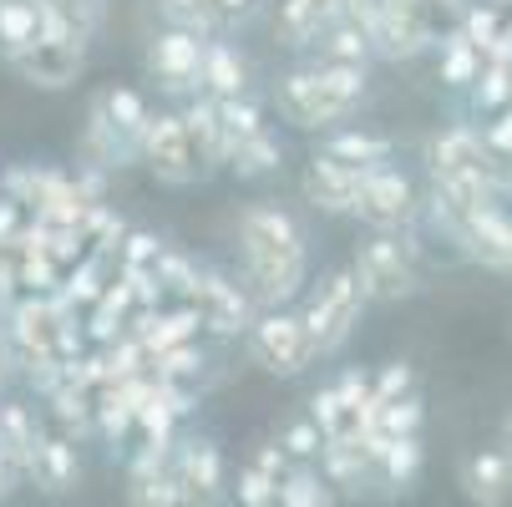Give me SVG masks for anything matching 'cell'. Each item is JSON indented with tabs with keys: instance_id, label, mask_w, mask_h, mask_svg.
<instances>
[{
	"instance_id": "obj_1",
	"label": "cell",
	"mask_w": 512,
	"mask_h": 507,
	"mask_svg": "<svg viewBox=\"0 0 512 507\" xmlns=\"http://www.w3.org/2000/svg\"><path fill=\"white\" fill-rule=\"evenodd\" d=\"M239 259L254 305H289L310 284V239L305 224L279 198H259L239 213Z\"/></svg>"
},
{
	"instance_id": "obj_2",
	"label": "cell",
	"mask_w": 512,
	"mask_h": 507,
	"mask_svg": "<svg viewBox=\"0 0 512 507\" xmlns=\"http://www.w3.org/2000/svg\"><path fill=\"white\" fill-rule=\"evenodd\" d=\"M365 87H371V66H340V61H310L295 66L274 82V107L289 127L325 132L360 112Z\"/></svg>"
},
{
	"instance_id": "obj_3",
	"label": "cell",
	"mask_w": 512,
	"mask_h": 507,
	"mask_svg": "<svg viewBox=\"0 0 512 507\" xmlns=\"http://www.w3.org/2000/svg\"><path fill=\"white\" fill-rule=\"evenodd\" d=\"M148 97L137 87H107L92 97V112H87V127H82V158L87 168L97 173H117V168H132L137 163V142L148 132Z\"/></svg>"
},
{
	"instance_id": "obj_4",
	"label": "cell",
	"mask_w": 512,
	"mask_h": 507,
	"mask_svg": "<svg viewBox=\"0 0 512 507\" xmlns=\"http://www.w3.org/2000/svg\"><path fill=\"white\" fill-rule=\"evenodd\" d=\"M300 295H305L300 320H305V335H310V345H315V360H320V355H340V350L350 345V335H355L365 305H371V300L360 295L355 269H350V264H345V269H325L310 289H300Z\"/></svg>"
},
{
	"instance_id": "obj_5",
	"label": "cell",
	"mask_w": 512,
	"mask_h": 507,
	"mask_svg": "<svg viewBox=\"0 0 512 507\" xmlns=\"http://www.w3.org/2000/svg\"><path fill=\"white\" fill-rule=\"evenodd\" d=\"M244 350L264 376H279V381H295L300 371L315 366V345L305 335V320L289 305H259L244 330Z\"/></svg>"
},
{
	"instance_id": "obj_6",
	"label": "cell",
	"mask_w": 512,
	"mask_h": 507,
	"mask_svg": "<svg viewBox=\"0 0 512 507\" xmlns=\"http://www.w3.org/2000/svg\"><path fill=\"white\" fill-rule=\"evenodd\" d=\"M355 279H360V295L371 305H401V300H416L421 295V264L411 254V244L401 234H371L355 259H350Z\"/></svg>"
},
{
	"instance_id": "obj_7",
	"label": "cell",
	"mask_w": 512,
	"mask_h": 507,
	"mask_svg": "<svg viewBox=\"0 0 512 507\" xmlns=\"http://www.w3.org/2000/svg\"><path fill=\"white\" fill-rule=\"evenodd\" d=\"M350 219H360L371 234H406V229H416V219H421V193H416L411 173H401L396 163L365 168Z\"/></svg>"
},
{
	"instance_id": "obj_8",
	"label": "cell",
	"mask_w": 512,
	"mask_h": 507,
	"mask_svg": "<svg viewBox=\"0 0 512 507\" xmlns=\"http://www.w3.org/2000/svg\"><path fill=\"white\" fill-rule=\"evenodd\" d=\"M137 163L148 168L163 188H193V183L208 178V163L198 158L178 112H153L148 117V132H142V142H137Z\"/></svg>"
},
{
	"instance_id": "obj_9",
	"label": "cell",
	"mask_w": 512,
	"mask_h": 507,
	"mask_svg": "<svg viewBox=\"0 0 512 507\" xmlns=\"http://www.w3.org/2000/svg\"><path fill=\"white\" fill-rule=\"evenodd\" d=\"M193 310H198V320H203V330L208 335H218V340H239L244 330H249V320H254V295L234 279V274H224V269H208V264H198V274H193V284H188V295H183Z\"/></svg>"
},
{
	"instance_id": "obj_10",
	"label": "cell",
	"mask_w": 512,
	"mask_h": 507,
	"mask_svg": "<svg viewBox=\"0 0 512 507\" xmlns=\"http://www.w3.org/2000/svg\"><path fill=\"white\" fill-rule=\"evenodd\" d=\"M447 244L457 249V259H467L477 269L512 274V208L487 203V208L462 213V219L447 229Z\"/></svg>"
},
{
	"instance_id": "obj_11",
	"label": "cell",
	"mask_w": 512,
	"mask_h": 507,
	"mask_svg": "<svg viewBox=\"0 0 512 507\" xmlns=\"http://www.w3.org/2000/svg\"><path fill=\"white\" fill-rule=\"evenodd\" d=\"M203 41L198 31H183V26H163L148 51H142V71L148 82L163 92V97H193L198 92V66H203Z\"/></svg>"
},
{
	"instance_id": "obj_12",
	"label": "cell",
	"mask_w": 512,
	"mask_h": 507,
	"mask_svg": "<svg viewBox=\"0 0 512 507\" xmlns=\"http://www.w3.org/2000/svg\"><path fill=\"white\" fill-rule=\"evenodd\" d=\"M426 168H457V173H477V178H487L502 198L512 193V163L507 158H497L487 142H482V132L472 127V122H452V127H442L431 142H426Z\"/></svg>"
},
{
	"instance_id": "obj_13",
	"label": "cell",
	"mask_w": 512,
	"mask_h": 507,
	"mask_svg": "<svg viewBox=\"0 0 512 507\" xmlns=\"http://www.w3.org/2000/svg\"><path fill=\"white\" fill-rule=\"evenodd\" d=\"M6 66L21 82L41 87V92H61L87 71V41H61V36H36L31 46L11 51Z\"/></svg>"
},
{
	"instance_id": "obj_14",
	"label": "cell",
	"mask_w": 512,
	"mask_h": 507,
	"mask_svg": "<svg viewBox=\"0 0 512 507\" xmlns=\"http://www.w3.org/2000/svg\"><path fill=\"white\" fill-rule=\"evenodd\" d=\"M168 467L183 482V497L188 502H218V497H224V452H218L213 437H183V442H173Z\"/></svg>"
},
{
	"instance_id": "obj_15",
	"label": "cell",
	"mask_w": 512,
	"mask_h": 507,
	"mask_svg": "<svg viewBox=\"0 0 512 507\" xmlns=\"http://www.w3.org/2000/svg\"><path fill=\"white\" fill-rule=\"evenodd\" d=\"M360 168H350V163H340V158H330V153H315L310 163H305V178H300V188H305V203L310 208H320V213H350L355 208V193H360Z\"/></svg>"
},
{
	"instance_id": "obj_16",
	"label": "cell",
	"mask_w": 512,
	"mask_h": 507,
	"mask_svg": "<svg viewBox=\"0 0 512 507\" xmlns=\"http://www.w3.org/2000/svg\"><path fill=\"white\" fill-rule=\"evenodd\" d=\"M26 477L46 492V497H66V492H77L82 487V457H77V442L66 437V431H56V437H46L41 431V442L26 462Z\"/></svg>"
},
{
	"instance_id": "obj_17",
	"label": "cell",
	"mask_w": 512,
	"mask_h": 507,
	"mask_svg": "<svg viewBox=\"0 0 512 507\" xmlns=\"http://www.w3.org/2000/svg\"><path fill=\"white\" fill-rule=\"evenodd\" d=\"M365 36H371V51L381 56V61H416V56H426L436 41L426 36V26L411 16V6H391V11H381L371 26H365Z\"/></svg>"
},
{
	"instance_id": "obj_18",
	"label": "cell",
	"mask_w": 512,
	"mask_h": 507,
	"mask_svg": "<svg viewBox=\"0 0 512 507\" xmlns=\"http://www.w3.org/2000/svg\"><path fill=\"white\" fill-rule=\"evenodd\" d=\"M462 492L477 507H502L512 502V452L507 447H482L462 462Z\"/></svg>"
},
{
	"instance_id": "obj_19",
	"label": "cell",
	"mask_w": 512,
	"mask_h": 507,
	"mask_svg": "<svg viewBox=\"0 0 512 507\" xmlns=\"http://www.w3.org/2000/svg\"><path fill=\"white\" fill-rule=\"evenodd\" d=\"M315 153H330V158H340V163H350V168H381V163H396V142L386 137V132H371V127H325L320 132V148Z\"/></svg>"
},
{
	"instance_id": "obj_20",
	"label": "cell",
	"mask_w": 512,
	"mask_h": 507,
	"mask_svg": "<svg viewBox=\"0 0 512 507\" xmlns=\"http://www.w3.org/2000/svg\"><path fill=\"white\" fill-rule=\"evenodd\" d=\"M340 16H345V0H279L274 36L289 51H310V41Z\"/></svg>"
},
{
	"instance_id": "obj_21",
	"label": "cell",
	"mask_w": 512,
	"mask_h": 507,
	"mask_svg": "<svg viewBox=\"0 0 512 507\" xmlns=\"http://www.w3.org/2000/svg\"><path fill=\"white\" fill-rule=\"evenodd\" d=\"M198 92H208V97H239V92H249V61L239 56V46L218 41V36L203 41Z\"/></svg>"
},
{
	"instance_id": "obj_22",
	"label": "cell",
	"mask_w": 512,
	"mask_h": 507,
	"mask_svg": "<svg viewBox=\"0 0 512 507\" xmlns=\"http://www.w3.org/2000/svg\"><path fill=\"white\" fill-rule=\"evenodd\" d=\"M36 6H41V36L61 41H92L107 16V0H36Z\"/></svg>"
},
{
	"instance_id": "obj_23",
	"label": "cell",
	"mask_w": 512,
	"mask_h": 507,
	"mask_svg": "<svg viewBox=\"0 0 512 507\" xmlns=\"http://www.w3.org/2000/svg\"><path fill=\"white\" fill-rule=\"evenodd\" d=\"M315 467L325 472V482L345 497V492H365L376 482V462L365 457V447L360 442H325L320 447V457H315Z\"/></svg>"
},
{
	"instance_id": "obj_24",
	"label": "cell",
	"mask_w": 512,
	"mask_h": 507,
	"mask_svg": "<svg viewBox=\"0 0 512 507\" xmlns=\"http://www.w3.org/2000/svg\"><path fill=\"white\" fill-rule=\"evenodd\" d=\"M178 117H183V127H188V137H193L198 158L208 163V173H213V168H224V122H218V97L193 92V97L183 102Z\"/></svg>"
},
{
	"instance_id": "obj_25",
	"label": "cell",
	"mask_w": 512,
	"mask_h": 507,
	"mask_svg": "<svg viewBox=\"0 0 512 507\" xmlns=\"http://www.w3.org/2000/svg\"><path fill=\"white\" fill-rule=\"evenodd\" d=\"M310 51H315V61H340V66H371V61H376L371 36H365V26L350 21V16L330 21V26L310 41Z\"/></svg>"
},
{
	"instance_id": "obj_26",
	"label": "cell",
	"mask_w": 512,
	"mask_h": 507,
	"mask_svg": "<svg viewBox=\"0 0 512 507\" xmlns=\"http://www.w3.org/2000/svg\"><path fill=\"white\" fill-rule=\"evenodd\" d=\"M421 467H426L421 431H416V437H391V442L381 447V457H376V482L391 487V492H411L416 477H421Z\"/></svg>"
},
{
	"instance_id": "obj_27",
	"label": "cell",
	"mask_w": 512,
	"mask_h": 507,
	"mask_svg": "<svg viewBox=\"0 0 512 507\" xmlns=\"http://www.w3.org/2000/svg\"><path fill=\"white\" fill-rule=\"evenodd\" d=\"M279 163H284V142L269 132V127H259V132H249L239 148L229 153V173L239 178V183H254V178H269V173H279Z\"/></svg>"
},
{
	"instance_id": "obj_28",
	"label": "cell",
	"mask_w": 512,
	"mask_h": 507,
	"mask_svg": "<svg viewBox=\"0 0 512 507\" xmlns=\"http://www.w3.org/2000/svg\"><path fill=\"white\" fill-rule=\"evenodd\" d=\"M46 396H51V416L61 421V431H66L71 442L97 437V396H92V391L71 386V381H56Z\"/></svg>"
},
{
	"instance_id": "obj_29",
	"label": "cell",
	"mask_w": 512,
	"mask_h": 507,
	"mask_svg": "<svg viewBox=\"0 0 512 507\" xmlns=\"http://www.w3.org/2000/svg\"><path fill=\"white\" fill-rule=\"evenodd\" d=\"M36 442H41L36 411L21 406V401H0V452H6V457L21 467V477H26V462H31Z\"/></svg>"
},
{
	"instance_id": "obj_30",
	"label": "cell",
	"mask_w": 512,
	"mask_h": 507,
	"mask_svg": "<svg viewBox=\"0 0 512 507\" xmlns=\"http://www.w3.org/2000/svg\"><path fill=\"white\" fill-rule=\"evenodd\" d=\"M431 51H436V82H442L447 92H467V87L477 82V71H482V51H477L472 41H462V36L452 31V36L436 41Z\"/></svg>"
},
{
	"instance_id": "obj_31",
	"label": "cell",
	"mask_w": 512,
	"mask_h": 507,
	"mask_svg": "<svg viewBox=\"0 0 512 507\" xmlns=\"http://www.w3.org/2000/svg\"><path fill=\"white\" fill-rule=\"evenodd\" d=\"M365 426H371L381 442H391V437H416V431L426 426L421 391H411V396H396V401H376V406H371V416H365Z\"/></svg>"
},
{
	"instance_id": "obj_32",
	"label": "cell",
	"mask_w": 512,
	"mask_h": 507,
	"mask_svg": "<svg viewBox=\"0 0 512 507\" xmlns=\"http://www.w3.org/2000/svg\"><path fill=\"white\" fill-rule=\"evenodd\" d=\"M340 492L325 482V472L315 462H289V472L279 477V507H330Z\"/></svg>"
},
{
	"instance_id": "obj_33",
	"label": "cell",
	"mask_w": 512,
	"mask_h": 507,
	"mask_svg": "<svg viewBox=\"0 0 512 507\" xmlns=\"http://www.w3.org/2000/svg\"><path fill=\"white\" fill-rule=\"evenodd\" d=\"M127 502L132 507H188L183 482L173 477V467H148V472H127Z\"/></svg>"
},
{
	"instance_id": "obj_34",
	"label": "cell",
	"mask_w": 512,
	"mask_h": 507,
	"mask_svg": "<svg viewBox=\"0 0 512 507\" xmlns=\"http://www.w3.org/2000/svg\"><path fill=\"white\" fill-rule=\"evenodd\" d=\"M467 97V112L477 117V122H487L497 107H507L512 102V66H497V61H482V71H477V82L462 92Z\"/></svg>"
},
{
	"instance_id": "obj_35",
	"label": "cell",
	"mask_w": 512,
	"mask_h": 507,
	"mask_svg": "<svg viewBox=\"0 0 512 507\" xmlns=\"http://www.w3.org/2000/svg\"><path fill=\"white\" fill-rule=\"evenodd\" d=\"M41 36V6L36 0H0V61L31 46Z\"/></svg>"
},
{
	"instance_id": "obj_36",
	"label": "cell",
	"mask_w": 512,
	"mask_h": 507,
	"mask_svg": "<svg viewBox=\"0 0 512 507\" xmlns=\"http://www.w3.org/2000/svg\"><path fill=\"white\" fill-rule=\"evenodd\" d=\"M218 122H224V163H229V153L239 148L249 132L269 127V122H264V107H259L249 92H239V97H218Z\"/></svg>"
},
{
	"instance_id": "obj_37",
	"label": "cell",
	"mask_w": 512,
	"mask_h": 507,
	"mask_svg": "<svg viewBox=\"0 0 512 507\" xmlns=\"http://www.w3.org/2000/svg\"><path fill=\"white\" fill-rule=\"evenodd\" d=\"M163 26H183L198 36H224V16H218V0H158Z\"/></svg>"
},
{
	"instance_id": "obj_38",
	"label": "cell",
	"mask_w": 512,
	"mask_h": 507,
	"mask_svg": "<svg viewBox=\"0 0 512 507\" xmlns=\"http://www.w3.org/2000/svg\"><path fill=\"white\" fill-rule=\"evenodd\" d=\"M203 371H208V355L198 350V340H178V345H168V350L153 355V376H163V381H188V386H198Z\"/></svg>"
},
{
	"instance_id": "obj_39",
	"label": "cell",
	"mask_w": 512,
	"mask_h": 507,
	"mask_svg": "<svg viewBox=\"0 0 512 507\" xmlns=\"http://www.w3.org/2000/svg\"><path fill=\"white\" fill-rule=\"evenodd\" d=\"M406 6H411V16L426 26L431 41L452 36V31L462 26V16H467V0H406Z\"/></svg>"
},
{
	"instance_id": "obj_40",
	"label": "cell",
	"mask_w": 512,
	"mask_h": 507,
	"mask_svg": "<svg viewBox=\"0 0 512 507\" xmlns=\"http://www.w3.org/2000/svg\"><path fill=\"white\" fill-rule=\"evenodd\" d=\"M274 442L284 447V457H289V462H315V457H320V447H325V431H320L310 416H300V421H289Z\"/></svg>"
},
{
	"instance_id": "obj_41",
	"label": "cell",
	"mask_w": 512,
	"mask_h": 507,
	"mask_svg": "<svg viewBox=\"0 0 512 507\" xmlns=\"http://www.w3.org/2000/svg\"><path fill=\"white\" fill-rule=\"evenodd\" d=\"M193 274H198V264L188 259V254H178V249H163L158 259H153V279L163 284V295H188V284H193Z\"/></svg>"
},
{
	"instance_id": "obj_42",
	"label": "cell",
	"mask_w": 512,
	"mask_h": 507,
	"mask_svg": "<svg viewBox=\"0 0 512 507\" xmlns=\"http://www.w3.org/2000/svg\"><path fill=\"white\" fill-rule=\"evenodd\" d=\"M234 497H239L244 507H279V482L249 462V467H239V477H234Z\"/></svg>"
},
{
	"instance_id": "obj_43",
	"label": "cell",
	"mask_w": 512,
	"mask_h": 507,
	"mask_svg": "<svg viewBox=\"0 0 512 507\" xmlns=\"http://www.w3.org/2000/svg\"><path fill=\"white\" fill-rule=\"evenodd\" d=\"M497 26H502V11L492 6V0H487V6H472V0H467V16H462L457 36H462V41H472L477 51H487V41L497 36Z\"/></svg>"
},
{
	"instance_id": "obj_44",
	"label": "cell",
	"mask_w": 512,
	"mask_h": 507,
	"mask_svg": "<svg viewBox=\"0 0 512 507\" xmlns=\"http://www.w3.org/2000/svg\"><path fill=\"white\" fill-rule=\"evenodd\" d=\"M411 391H416V366H411V360H391V366L371 381V406H376V401L411 396Z\"/></svg>"
},
{
	"instance_id": "obj_45",
	"label": "cell",
	"mask_w": 512,
	"mask_h": 507,
	"mask_svg": "<svg viewBox=\"0 0 512 507\" xmlns=\"http://www.w3.org/2000/svg\"><path fill=\"white\" fill-rule=\"evenodd\" d=\"M158 254H163V239H158V234H148V229H127V234H122V249H117V264L153 269Z\"/></svg>"
},
{
	"instance_id": "obj_46",
	"label": "cell",
	"mask_w": 512,
	"mask_h": 507,
	"mask_svg": "<svg viewBox=\"0 0 512 507\" xmlns=\"http://www.w3.org/2000/svg\"><path fill=\"white\" fill-rule=\"evenodd\" d=\"M477 132H482V142H487V148H492L497 158H507V163H512V102H507V107H497Z\"/></svg>"
},
{
	"instance_id": "obj_47",
	"label": "cell",
	"mask_w": 512,
	"mask_h": 507,
	"mask_svg": "<svg viewBox=\"0 0 512 507\" xmlns=\"http://www.w3.org/2000/svg\"><path fill=\"white\" fill-rule=\"evenodd\" d=\"M335 391H340L345 406H371V371H365V366H350V371L335 381Z\"/></svg>"
},
{
	"instance_id": "obj_48",
	"label": "cell",
	"mask_w": 512,
	"mask_h": 507,
	"mask_svg": "<svg viewBox=\"0 0 512 507\" xmlns=\"http://www.w3.org/2000/svg\"><path fill=\"white\" fill-rule=\"evenodd\" d=\"M254 467H259V472H269V477L279 482V477L289 472V457H284V447H279V442H264V447L254 452Z\"/></svg>"
},
{
	"instance_id": "obj_49",
	"label": "cell",
	"mask_w": 512,
	"mask_h": 507,
	"mask_svg": "<svg viewBox=\"0 0 512 507\" xmlns=\"http://www.w3.org/2000/svg\"><path fill=\"white\" fill-rule=\"evenodd\" d=\"M259 6H264V0H218V16H224V31H229V26H239V21H249Z\"/></svg>"
},
{
	"instance_id": "obj_50",
	"label": "cell",
	"mask_w": 512,
	"mask_h": 507,
	"mask_svg": "<svg viewBox=\"0 0 512 507\" xmlns=\"http://www.w3.org/2000/svg\"><path fill=\"white\" fill-rule=\"evenodd\" d=\"M16 482H21V467H16V462H11L6 452H0V497H6V492H11Z\"/></svg>"
},
{
	"instance_id": "obj_51",
	"label": "cell",
	"mask_w": 512,
	"mask_h": 507,
	"mask_svg": "<svg viewBox=\"0 0 512 507\" xmlns=\"http://www.w3.org/2000/svg\"><path fill=\"white\" fill-rule=\"evenodd\" d=\"M11 366H16V355H11V340H6V330H0V381L11 376Z\"/></svg>"
},
{
	"instance_id": "obj_52",
	"label": "cell",
	"mask_w": 512,
	"mask_h": 507,
	"mask_svg": "<svg viewBox=\"0 0 512 507\" xmlns=\"http://www.w3.org/2000/svg\"><path fill=\"white\" fill-rule=\"evenodd\" d=\"M502 447L512 452V411H507V421H502Z\"/></svg>"
},
{
	"instance_id": "obj_53",
	"label": "cell",
	"mask_w": 512,
	"mask_h": 507,
	"mask_svg": "<svg viewBox=\"0 0 512 507\" xmlns=\"http://www.w3.org/2000/svg\"><path fill=\"white\" fill-rule=\"evenodd\" d=\"M492 6H512V0H492Z\"/></svg>"
},
{
	"instance_id": "obj_54",
	"label": "cell",
	"mask_w": 512,
	"mask_h": 507,
	"mask_svg": "<svg viewBox=\"0 0 512 507\" xmlns=\"http://www.w3.org/2000/svg\"><path fill=\"white\" fill-rule=\"evenodd\" d=\"M507 340H512V325H507Z\"/></svg>"
},
{
	"instance_id": "obj_55",
	"label": "cell",
	"mask_w": 512,
	"mask_h": 507,
	"mask_svg": "<svg viewBox=\"0 0 512 507\" xmlns=\"http://www.w3.org/2000/svg\"><path fill=\"white\" fill-rule=\"evenodd\" d=\"M507 198H512V193H507Z\"/></svg>"
}]
</instances>
